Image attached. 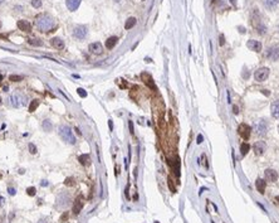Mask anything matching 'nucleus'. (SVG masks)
I'll return each instance as SVG.
<instances>
[{"instance_id": "1", "label": "nucleus", "mask_w": 279, "mask_h": 223, "mask_svg": "<svg viewBox=\"0 0 279 223\" xmlns=\"http://www.w3.org/2000/svg\"><path fill=\"white\" fill-rule=\"evenodd\" d=\"M35 25H37V28L40 32H44V33H47V32H50L53 29V27H54V19L50 15H48V14H40L35 19Z\"/></svg>"}, {"instance_id": "2", "label": "nucleus", "mask_w": 279, "mask_h": 223, "mask_svg": "<svg viewBox=\"0 0 279 223\" xmlns=\"http://www.w3.org/2000/svg\"><path fill=\"white\" fill-rule=\"evenodd\" d=\"M58 134H59V136L62 139H63L64 141H67L68 144H71V145L76 144V138H74L73 131H72V129H71L69 126H67V125H60L58 127Z\"/></svg>"}, {"instance_id": "3", "label": "nucleus", "mask_w": 279, "mask_h": 223, "mask_svg": "<svg viewBox=\"0 0 279 223\" xmlns=\"http://www.w3.org/2000/svg\"><path fill=\"white\" fill-rule=\"evenodd\" d=\"M9 104L13 107H15V109L24 107L26 105V99H25V96H23L21 93H13V95H10V97H9Z\"/></svg>"}, {"instance_id": "4", "label": "nucleus", "mask_w": 279, "mask_h": 223, "mask_svg": "<svg viewBox=\"0 0 279 223\" xmlns=\"http://www.w3.org/2000/svg\"><path fill=\"white\" fill-rule=\"evenodd\" d=\"M253 130L255 131V134L258 136H265L267 135V131H268V124H267V121H264V120L255 121V124L253 126Z\"/></svg>"}, {"instance_id": "5", "label": "nucleus", "mask_w": 279, "mask_h": 223, "mask_svg": "<svg viewBox=\"0 0 279 223\" xmlns=\"http://www.w3.org/2000/svg\"><path fill=\"white\" fill-rule=\"evenodd\" d=\"M269 68H267V67H260V68H258L257 71H255V73H254V78H255V81H258V82H264L268 77H269Z\"/></svg>"}, {"instance_id": "6", "label": "nucleus", "mask_w": 279, "mask_h": 223, "mask_svg": "<svg viewBox=\"0 0 279 223\" xmlns=\"http://www.w3.org/2000/svg\"><path fill=\"white\" fill-rule=\"evenodd\" d=\"M265 57L273 62H278L279 61V48L275 46L268 47L265 51Z\"/></svg>"}, {"instance_id": "7", "label": "nucleus", "mask_w": 279, "mask_h": 223, "mask_svg": "<svg viewBox=\"0 0 279 223\" xmlns=\"http://www.w3.org/2000/svg\"><path fill=\"white\" fill-rule=\"evenodd\" d=\"M88 34V28L86 25H78L73 30V37L76 39H84Z\"/></svg>"}, {"instance_id": "8", "label": "nucleus", "mask_w": 279, "mask_h": 223, "mask_svg": "<svg viewBox=\"0 0 279 223\" xmlns=\"http://www.w3.org/2000/svg\"><path fill=\"white\" fill-rule=\"evenodd\" d=\"M238 133H239V135L244 140H248L250 138V134H252V127L249 125H246V124H241L239 126V129H238Z\"/></svg>"}, {"instance_id": "9", "label": "nucleus", "mask_w": 279, "mask_h": 223, "mask_svg": "<svg viewBox=\"0 0 279 223\" xmlns=\"http://www.w3.org/2000/svg\"><path fill=\"white\" fill-rule=\"evenodd\" d=\"M88 49H89V52H91V53L96 54V56H100V54H102V53H103V46H102L100 42L91 43V44H89V47H88Z\"/></svg>"}, {"instance_id": "10", "label": "nucleus", "mask_w": 279, "mask_h": 223, "mask_svg": "<svg viewBox=\"0 0 279 223\" xmlns=\"http://www.w3.org/2000/svg\"><path fill=\"white\" fill-rule=\"evenodd\" d=\"M82 208H83V199H82V196H78L73 203V214L78 216L81 213Z\"/></svg>"}, {"instance_id": "11", "label": "nucleus", "mask_w": 279, "mask_h": 223, "mask_svg": "<svg viewBox=\"0 0 279 223\" xmlns=\"http://www.w3.org/2000/svg\"><path fill=\"white\" fill-rule=\"evenodd\" d=\"M246 47L249 48L250 51H254V52H262V43L259 41H255V39L248 41Z\"/></svg>"}, {"instance_id": "12", "label": "nucleus", "mask_w": 279, "mask_h": 223, "mask_svg": "<svg viewBox=\"0 0 279 223\" xmlns=\"http://www.w3.org/2000/svg\"><path fill=\"white\" fill-rule=\"evenodd\" d=\"M16 27L20 29V30H23V32H25V33H29L30 30H32V24H30L28 20H24V19H21V20H18V23H16Z\"/></svg>"}, {"instance_id": "13", "label": "nucleus", "mask_w": 279, "mask_h": 223, "mask_svg": "<svg viewBox=\"0 0 279 223\" xmlns=\"http://www.w3.org/2000/svg\"><path fill=\"white\" fill-rule=\"evenodd\" d=\"M265 150H267V145L264 141H257L254 144V151L257 155H263Z\"/></svg>"}, {"instance_id": "14", "label": "nucleus", "mask_w": 279, "mask_h": 223, "mask_svg": "<svg viewBox=\"0 0 279 223\" xmlns=\"http://www.w3.org/2000/svg\"><path fill=\"white\" fill-rule=\"evenodd\" d=\"M264 174H265V179L268 182H277V179H278V173L274 169H267L264 172Z\"/></svg>"}, {"instance_id": "15", "label": "nucleus", "mask_w": 279, "mask_h": 223, "mask_svg": "<svg viewBox=\"0 0 279 223\" xmlns=\"http://www.w3.org/2000/svg\"><path fill=\"white\" fill-rule=\"evenodd\" d=\"M81 3H82V0H67V2H66V5H67V8H68L71 12H76V10L79 8Z\"/></svg>"}, {"instance_id": "16", "label": "nucleus", "mask_w": 279, "mask_h": 223, "mask_svg": "<svg viewBox=\"0 0 279 223\" xmlns=\"http://www.w3.org/2000/svg\"><path fill=\"white\" fill-rule=\"evenodd\" d=\"M270 111H272V116L279 120V100L273 101V104L270 105Z\"/></svg>"}, {"instance_id": "17", "label": "nucleus", "mask_w": 279, "mask_h": 223, "mask_svg": "<svg viewBox=\"0 0 279 223\" xmlns=\"http://www.w3.org/2000/svg\"><path fill=\"white\" fill-rule=\"evenodd\" d=\"M50 44H52L55 49H63V48H64V41H63V39H60V38H58V37L52 38V39H50Z\"/></svg>"}, {"instance_id": "18", "label": "nucleus", "mask_w": 279, "mask_h": 223, "mask_svg": "<svg viewBox=\"0 0 279 223\" xmlns=\"http://www.w3.org/2000/svg\"><path fill=\"white\" fill-rule=\"evenodd\" d=\"M263 4L268 10H273L278 7L279 0H263Z\"/></svg>"}, {"instance_id": "19", "label": "nucleus", "mask_w": 279, "mask_h": 223, "mask_svg": "<svg viewBox=\"0 0 279 223\" xmlns=\"http://www.w3.org/2000/svg\"><path fill=\"white\" fill-rule=\"evenodd\" d=\"M117 43H118V38H117L116 36H113V37H109V38L106 41L105 46H106L107 49H113V48L116 47Z\"/></svg>"}, {"instance_id": "20", "label": "nucleus", "mask_w": 279, "mask_h": 223, "mask_svg": "<svg viewBox=\"0 0 279 223\" xmlns=\"http://www.w3.org/2000/svg\"><path fill=\"white\" fill-rule=\"evenodd\" d=\"M255 187L258 189V192L260 194H264L265 193V187H267V182H264L263 179H257L255 182Z\"/></svg>"}, {"instance_id": "21", "label": "nucleus", "mask_w": 279, "mask_h": 223, "mask_svg": "<svg viewBox=\"0 0 279 223\" xmlns=\"http://www.w3.org/2000/svg\"><path fill=\"white\" fill-rule=\"evenodd\" d=\"M78 160H79V163H81L82 165L87 167V165L91 164V156H89L88 154H83V155H81V156L78 158Z\"/></svg>"}, {"instance_id": "22", "label": "nucleus", "mask_w": 279, "mask_h": 223, "mask_svg": "<svg viewBox=\"0 0 279 223\" xmlns=\"http://www.w3.org/2000/svg\"><path fill=\"white\" fill-rule=\"evenodd\" d=\"M136 23H137V20H136V18H128L127 20H126V23H125V29L126 30H130V29H132L135 25H136Z\"/></svg>"}, {"instance_id": "23", "label": "nucleus", "mask_w": 279, "mask_h": 223, "mask_svg": "<svg viewBox=\"0 0 279 223\" xmlns=\"http://www.w3.org/2000/svg\"><path fill=\"white\" fill-rule=\"evenodd\" d=\"M255 29H257V32H258V34H260V36H264V34L267 33V27H265L262 22H259V24L255 25Z\"/></svg>"}, {"instance_id": "24", "label": "nucleus", "mask_w": 279, "mask_h": 223, "mask_svg": "<svg viewBox=\"0 0 279 223\" xmlns=\"http://www.w3.org/2000/svg\"><path fill=\"white\" fill-rule=\"evenodd\" d=\"M28 42H29L30 46H34V47H40V46H43V42H42L40 39H38V38H29Z\"/></svg>"}, {"instance_id": "25", "label": "nucleus", "mask_w": 279, "mask_h": 223, "mask_svg": "<svg viewBox=\"0 0 279 223\" xmlns=\"http://www.w3.org/2000/svg\"><path fill=\"white\" fill-rule=\"evenodd\" d=\"M39 106V100H33L29 105V112H34Z\"/></svg>"}, {"instance_id": "26", "label": "nucleus", "mask_w": 279, "mask_h": 223, "mask_svg": "<svg viewBox=\"0 0 279 223\" xmlns=\"http://www.w3.org/2000/svg\"><path fill=\"white\" fill-rule=\"evenodd\" d=\"M240 150H241V154L245 155L248 151L250 150V145H249V144H246V143H243L241 146H240Z\"/></svg>"}, {"instance_id": "27", "label": "nucleus", "mask_w": 279, "mask_h": 223, "mask_svg": "<svg viewBox=\"0 0 279 223\" xmlns=\"http://www.w3.org/2000/svg\"><path fill=\"white\" fill-rule=\"evenodd\" d=\"M43 130L44 131H50L52 130V124L49 120H44L43 121Z\"/></svg>"}, {"instance_id": "28", "label": "nucleus", "mask_w": 279, "mask_h": 223, "mask_svg": "<svg viewBox=\"0 0 279 223\" xmlns=\"http://www.w3.org/2000/svg\"><path fill=\"white\" fill-rule=\"evenodd\" d=\"M9 80L13 81V82H20V81H23V77L21 76H18V75H12L9 77Z\"/></svg>"}, {"instance_id": "29", "label": "nucleus", "mask_w": 279, "mask_h": 223, "mask_svg": "<svg viewBox=\"0 0 279 223\" xmlns=\"http://www.w3.org/2000/svg\"><path fill=\"white\" fill-rule=\"evenodd\" d=\"M30 4H32L33 8H40L42 7V0H32Z\"/></svg>"}, {"instance_id": "30", "label": "nucleus", "mask_w": 279, "mask_h": 223, "mask_svg": "<svg viewBox=\"0 0 279 223\" xmlns=\"http://www.w3.org/2000/svg\"><path fill=\"white\" fill-rule=\"evenodd\" d=\"M77 92H78V95H79L81 97H83V99L87 97V92H86V90H83V88H78Z\"/></svg>"}, {"instance_id": "31", "label": "nucleus", "mask_w": 279, "mask_h": 223, "mask_svg": "<svg viewBox=\"0 0 279 223\" xmlns=\"http://www.w3.org/2000/svg\"><path fill=\"white\" fill-rule=\"evenodd\" d=\"M64 184L67 187H72V185H74V179L73 178H67L66 182H64Z\"/></svg>"}, {"instance_id": "32", "label": "nucleus", "mask_w": 279, "mask_h": 223, "mask_svg": "<svg viewBox=\"0 0 279 223\" xmlns=\"http://www.w3.org/2000/svg\"><path fill=\"white\" fill-rule=\"evenodd\" d=\"M29 151L30 154H37V146L34 144H29Z\"/></svg>"}, {"instance_id": "33", "label": "nucleus", "mask_w": 279, "mask_h": 223, "mask_svg": "<svg viewBox=\"0 0 279 223\" xmlns=\"http://www.w3.org/2000/svg\"><path fill=\"white\" fill-rule=\"evenodd\" d=\"M26 192H28V196H35V188H33V187H30V188H28L26 189Z\"/></svg>"}, {"instance_id": "34", "label": "nucleus", "mask_w": 279, "mask_h": 223, "mask_svg": "<svg viewBox=\"0 0 279 223\" xmlns=\"http://www.w3.org/2000/svg\"><path fill=\"white\" fill-rule=\"evenodd\" d=\"M67 219H68V213L66 212V213H64V216H62V217H60V221H62V222H66Z\"/></svg>"}, {"instance_id": "35", "label": "nucleus", "mask_w": 279, "mask_h": 223, "mask_svg": "<svg viewBox=\"0 0 279 223\" xmlns=\"http://www.w3.org/2000/svg\"><path fill=\"white\" fill-rule=\"evenodd\" d=\"M8 190H9V194H12V196L15 194V189H14V188H9Z\"/></svg>"}, {"instance_id": "36", "label": "nucleus", "mask_w": 279, "mask_h": 223, "mask_svg": "<svg viewBox=\"0 0 279 223\" xmlns=\"http://www.w3.org/2000/svg\"><path fill=\"white\" fill-rule=\"evenodd\" d=\"M108 126H109V130H113V124H112V120H108Z\"/></svg>"}, {"instance_id": "37", "label": "nucleus", "mask_w": 279, "mask_h": 223, "mask_svg": "<svg viewBox=\"0 0 279 223\" xmlns=\"http://www.w3.org/2000/svg\"><path fill=\"white\" fill-rule=\"evenodd\" d=\"M200 143H202V136L201 135L198 136V144H200Z\"/></svg>"}, {"instance_id": "38", "label": "nucleus", "mask_w": 279, "mask_h": 223, "mask_svg": "<svg viewBox=\"0 0 279 223\" xmlns=\"http://www.w3.org/2000/svg\"><path fill=\"white\" fill-rule=\"evenodd\" d=\"M130 130H131V134H133V126H132V121H130Z\"/></svg>"}, {"instance_id": "39", "label": "nucleus", "mask_w": 279, "mask_h": 223, "mask_svg": "<svg viewBox=\"0 0 279 223\" xmlns=\"http://www.w3.org/2000/svg\"><path fill=\"white\" fill-rule=\"evenodd\" d=\"M4 2H5V0H0V5H2V4L4 3Z\"/></svg>"}, {"instance_id": "40", "label": "nucleus", "mask_w": 279, "mask_h": 223, "mask_svg": "<svg viewBox=\"0 0 279 223\" xmlns=\"http://www.w3.org/2000/svg\"><path fill=\"white\" fill-rule=\"evenodd\" d=\"M2 80H3V75H2V73H0V81H2Z\"/></svg>"}, {"instance_id": "41", "label": "nucleus", "mask_w": 279, "mask_h": 223, "mask_svg": "<svg viewBox=\"0 0 279 223\" xmlns=\"http://www.w3.org/2000/svg\"><path fill=\"white\" fill-rule=\"evenodd\" d=\"M275 201H278V203H279V197H275Z\"/></svg>"}, {"instance_id": "42", "label": "nucleus", "mask_w": 279, "mask_h": 223, "mask_svg": "<svg viewBox=\"0 0 279 223\" xmlns=\"http://www.w3.org/2000/svg\"><path fill=\"white\" fill-rule=\"evenodd\" d=\"M230 2H231V3H233V4H234V3H235V0H230Z\"/></svg>"}, {"instance_id": "43", "label": "nucleus", "mask_w": 279, "mask_h": 223, "mask_svg": "<svg viewBox=\"0 0 279 223\" xmlns=\"http://www.w3.org/2000/svg\"><path fill=\"white\" fill-rule=\"evenodd\" d=\"M277 28H278V32H279V24H278V27H277Z\"/></svg>"}, {"instance_id": "44", "label": "nucleus", "mask_w": 279, "mask_h": 223, "mask_svg": "<svg viewBox=\"0 0 279 223\" xmlns=\"http://www.w3.org/2000/svg\"><path fill=\"white\" fill-rule=\"evenodd\" d=\"M0 104H2V97H0Z\"/></svg>"}, {"instance_id": "45", "label": "nucleus", "mask_w": 279, "mask_h": 223, "mask_svg": "<svg viewBox=\"0 0 279 223\" xmlns=\"http://www.w3.org/2000/svg\"><path fill=\"white\" fill-rule=\"evenodd\" d=\"M278 131H279V125H278Z\"/></svg>"}]
</instances>
